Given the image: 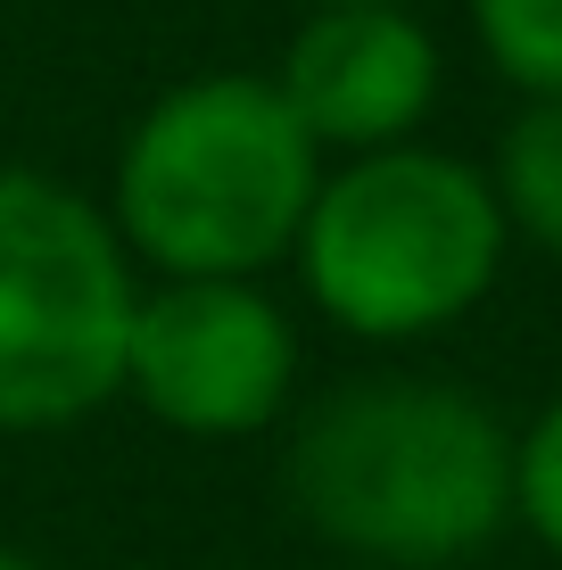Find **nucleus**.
<instances>
[{
    "mask_svg": "<svg viewBox=\"0 0 562 570\" xmlns=\"http://www.w3.org/2000/svg\"><path fill=\"white\" fill-rule=\"evenodd\" d=\"M505 240L513 232L472 157L397 141L323 174L289 257L323 323L347 340H431L496 289Z\"/></svg>",
    "mask_w": 562,
    "mask_h": 570,
    "instance_id": "nucleus-3",
    "label": "nucleus"
},
{
    "mask_svg": "<svg viewBox=\"0 0 562 570\" xmlns=\"http://www.w3.org/2000/svg\"><path fill=\"white\" fill-rule=\"evenodd\" d=\"M289 504L356 562L447 570L513 521V430L455 381H347L289 439Z\"/></svg>",
    "mask_w": 562,
    "mask_h": 570,
    "instance_id": "nucleus-1",
    "label": "nucleus"
},
{
    "mask_svg": "<svg viewBox=\"0 0 562 570\" xmlns=\"http://www.w3.org/2000/svg\"><path fill=\"white\" fill-rule=\"evenodd\" d=\"M489 190H496L505 232H521V240L546 248V257H562V100H530L505 125Z\"/></svg>",
    "mask_w": 562,
    "mask_h": 570,
    "instance_id": "nucleus-7",
    "label": "nucleus"
},
{
    "mask_svg": "<svg viewBox=\"0 0 562 570\" xmlns=\"http://www.w3.org/2000/svg\"><path fill=\"white\" fill-rule=\"evenodd\" d=\"M274 91L315 149L373 157L414 141V125L431 116L438 42L414 9H306L274 67Z\"/></svg>",
    "mask_w": 562,
    "mask_h": 570,
    "instance_id": "nucleus-6",
    "label": "nucleus"
},
{
    "mask_svg": "<svg viewBox=\"0 0 562 570\" xmlns=\"http://www.w3.org/2000/svg\"><path fill=\"white\" fill-rule=\"evenodd\" d=\"M323 190V149L274 75H190L132 116L108 183V224L166 282H257L298 248Z\"/></svg>",
    "mask_w": 562,
    "mask_h": 570,
    "instance_id": "nucleus-2",
    "label": "nucleus"
},
{
    "mask_svg": "<svg viewBox=\"0 0 562 570\" xmlns=\"http://www.w3.org/2000/svg\"><path fill=\"white\" fill-rule=\"evenodd\" d=\"M489 67L530 100H562V0H472Z\"/></svg>",
    "mask_w": 562,
    "mask_h": 570,
    "instance_id": "nucleus-8",
    "label": "nucleus"
},
{
    "mask_svg": "<svg viewBox=\"0 0 562 570\" xmlns=\"http://www.w3.org/2000/svg\"><path fill=\"white\" fill-rule=\"evenodd\" d=\"M132 257L91 190L0 166V430H75L125 397Z\"/></svg>",
    "mask_w": 562,
    "mask_h": 570,
    "instance_id": "nucleus-4",
    "label": "nucleus"
},
{
    "mask_svg": "<svg viewBox=\"0 0 562 570\" xmlns=\"http://www.w3.org/2000/svg\"><path fill=\"white\" fill-rule=\"evenodd\" d=\"M513 521L562 554V397L513 439Z\"/></svg>",
    "mask_w": 562,
    "mask_h": 570,
    "instance_id": "nucleus-9",
    "label": "nucleus"
},
{
    "mask_svg": "<svg viewBox=\"0 0 562 570\" xmlns=\"http://www.w3.org/2000/svg\"><path fill=\"white\" fill-rule=\"evenodd\" d=\"M298 389V331L257 282H158L125 331V397L174 439H257Z\"/></svg>",
    "mask_w": 562,
    "mask_h": 570,
    "instance_id": "nucleus-5",
    "label": "nucleus"
},
{
    "mask_svg": "<svg viewBox=\"0 0 562 570\" xmlns=\"http://www.w3.org/2000/svg\"><path fill=\"white\" fill-rule=\"evenodd\" d=\"M0 570H42L33 554H17V546H0Z\"/></svg>",
    "mask_w": 562,
    "mask_h": 570,
    "instance_id": "nucleus-11",
    "label": "nucleus"
},
{
    "mask_svg": "<svg viewBox=\"0 0 562 570\" xmlns=\"http://www.w3.org/2000/svg\"><path fill=\"white\" fill-rule=\"evenodd\" d=\"M306 9H414V0H306Z\"/></svg>",
    "mask_w": 562,
    "mask_h": 570,
    "instance_id": "nucleus-10",
    "label": "nucleus"
}]
</instances>
